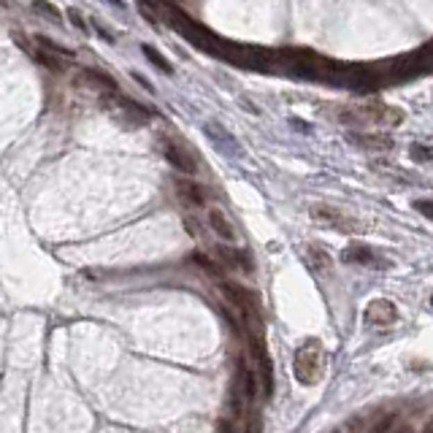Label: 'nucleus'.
<instances>
[{
	"label": "nucleus",
	"instance_id": "1",
	"mask_svg": "<svg viewBox=\"0 0 433 433\" xmlns=\"http://www.w3.org/2000/svg\"><path fill=\"white\" fill-rule=\"evenodd\" d=\"M325 368V350L317 338H309L295 352V377L301 384H317Z\"/></svg>",
	"mask_w": 433,
	"mask_h": 433
},
{
	"label": "nucleus",
	"instance_id": "2",
	"mask_svg": "<svg viewBox=\"0 0 433 433\" xmlns=\"http://www.w3.org/2000/svg\"><path fill=\"white\" fill-rule=\"evenodd\" d=\"M309 214H311V220L314 222H320V225H328L333 230H341V233H357V230H363V225L352 220L350 214H344L341 209H333V206H311L309 209Z\"/></svg>",
	"mask_w": 433,
	"mask_h": 433
},
{
	"label": "nucleus",
	"instance_id": "3",
	"mask_svg": "<svg viewBox=\"0 0 433 433\" xmlns=\"http://www.w3.org/2000/svg\"><path fill=\"white\" fill-rule=\"evenodd\" d=\"M347 141H352L355 147L366 149V152H390L395 147L393 136H384V133H350Z\"/></svg>",
	"mask_w": 433,
	"mask_h": 433
},
{
	"label": "nucleus",
	"instance_id": "4",
	"mask_svg": "<svg viewBox=\"0 0 433 433\" xmlns=\"http://www.w3.org/2000/svg\"><path fill=\"white\" fill-rule=\"evenodd\" d=\"M160 147H163L165 160H168L174 168H179L181 174H193V171H195V160L190 157V152H187V149H181L177 141H171V138H163V141H160Z\"/></svg>",
	"mask_w": 433,
	"mask_h": 433
},
{
	"label": "nucleus",
	"instance_id": "5",
	"mask_svg": "<svg viewBox=\"0 0 433 433\" xmlns=\"http://www.w3.org/2000/svg\"><path fill=\"white\" fill-rule=\"evenodd\" d=\"M395 320H398V309L384 298L366 306V322H371V325H393Z\"/></svg>",
	"mask_w": 433,
	"mask_h": 433
},
{
	"label": "nucleus",
	"instance_id": "6",
	"mask_svg": "<svg viewBox=\"0 0 433 433\" xmlns=\"http://www.w3.org/2000/svg\"><path fill=\"white\" fill-rule=\"evenodd\" d=\"M304 257H306V263H309V268H311L314 274H320V277H328V274H331L333 260H331V255L320 247V244H306Z\"/></svg>",
	"mask_w": 433,
	"mask_h": 433
},
{
	"label": "nucleus",
	"instance_id": "7",
	"mask_svg": "<svg viewBox=\"0 0 433 433\" xmlns=\"http://www.w3.org/2000/svg\"><path fill=\"white\" fill-rule=\"evenodd\" d=\"M209 228L217 233V238L222 241H236V230H233V222L225 217L222 209H209Z\"/></svg>",
	"mask_w": 433,
	"mask_h": 433
},
{
	"label": "nucleus",
	"instance_id": "8",
	"mask_svg": "<svg viewBox=\"0 0 433 433\" xmlns=\"http://www.w3.org/2000/svg\"><path fill=\"white\" fill-rule=\"evenodd\" d=\"M217 257L230 265V268H238V271H244V274H250L252 271V260L250 255L244 252V250H230V247H217Z\"/></svg>",
	"mask_w": 433,
	"mask_h": 433
},
{
	"label": "nucleus",
	"instance_id": "9",
	"mask_svg": "<svg viewBox=\"0 0 433 433\" xmlns=\"http://www.w3.org/2000/svg\"><path fill=\"white\" fill-rule=\"evenodd\" d=\"M177 195H179V201H184L187 206H204L206 204L204 190H201L195 181H190V179H179Z\"/></svg>",
	"mask_w": 433,
	"mask_h": 433
},
{
	"label": "nucleus",
	"instance_id": "10",
	"mask_svg": "<svg viewBox=\"0 0 433 433\" xmlns=\"http://www.w3.org/2000/svg\"><path fill=\"white\" fill-rule=\"evenodd\" d=\"M341 260H344V263H357V265H374V263H377V255H374V250L366 247V244H352V247H347V250L341 252Z\"/></svg>",
	"mask_w": 433,
	"mask_h": 433
},
{
	"label": "nucleus",
	"instance_id": "11",
	"mask_svg": "<svg viewBox=\"0 0 433 433\" xmlns=\"http://www.w3.org/2000/svg\"><path fill=\"white\" fill-rule=\"evenodd\" d=\"M84 79H90L92 84H98V87H106L108 92H117V81L108 76V74H103V71H98V68H87L84 71Z\"/></svg>",
	"mask_w": 433,
	"mask_h": 433
},
{
	"label": "nucleus",
	"instance_id": "12",
	"mask_svg": "<svg viewBox=\"0 0 433 433\" xmlns=\"http://www.w3.org/2000/svg\"><path fill=\"white\" fill-rule=\"evenodd\" d=\"M30 54H33V57H35L44 68H49L51 74H63V71H65V68H63V63H60L57 57H51V51H30Z\"/></svg>",
	"mask_w": 433,
	"mask_h": 433
},
{
	"label": "nucleus",
	"instance_id": "13",
	"mask_svg": "<svg viewBox=\"0 0 433 433\" xmlns=\"http://www.w3.org/2000/svg\"><path fill=\"white\" fill-rule=\"evenodd\" d=\"M141 49H144V57H147L149 63H154V65H157L163 74H171V63H168V60H165L160 51L154 49V47H141Z\"/></svg>",
	"mask_w": 433,
	"mask_h": 433
},
{
	"label": "nucleus",
	"instance_id": "14",
	"mask_svg": "<svg viewBox=\"0 0 433 433\" xmlns=\"http://www.w3.org/2000/svg\"><path fill=\"white\" fill-rule=\"evenodd\" d=\"M409 154H411V160H417V163H431L433 160V147L411 144V147H409Z\"/></svg>",
	"mask_w": 433,
	"mask_h": 433
},
{
	"label": "nucleus",
	"instance_id": "15",
	"mask_svg": "<svg viewBox=\"0 0 433 433\" xmlns=\"http://www.w3.org/2000/svg\"><path fill=\"white\" fill-rule=\"evenodd\" d=\"M33 8H35V11H41L44 17H49V19H54V22H63L60 11H57V8H51V3H47V0H35V3H33Z\"/></svg>",
	"mask_w": 433,
	"mask_h": 433
},
{
	"label": "nucleus",
	"instance_id": "16",
	"mask_svg": "<svg viewBox=\"0 0 433 433\" xmlns=\"http://www.w3.org/2000/svg\"><path fill=\"white\" fill-rule=\"evenodd\" d=\"M414 209H417L423 217L433 220V201H417V204H414Z\"/></svg>",
	"mask_w": 433,
	"mask_h": 433
},
{
	"label": "nucleus",
	"instance_id": "17",
	"mask_svg": "<svg viewBox=\"0 0 433 433\" xmlns=\"http://www.w3.org/2000/svg\"><path fill=\"white\" fill-rule=\"evenodd\" d=\"M68 17H71V22H74V25H76L79 30H87V22H84V17L79 14L76 8H71V11H68Z\"/></svg>",
	"mask_w": 433,
	"mask_h": 433
},
{
	"label": "nucleus",
	"instance_id": "18",
	"mask_svg": "<svg viewBox=\"0 0 433 433\" xmlns=\"http://www.w3.org/2000/svg\"><path fill=\"white\" fill-rule=\"evenodd\" d=\"M390 423H393V417H384V420H379V423L374 425V431H371V433H387Z\"/></svg>",
	"mask_w": 433,
	"mask_h": 433
},
{
	"label": "nucleus",
	"instance_id": "19",
	"mask_svg": "<svg viewBox=\"0 0 433 433\" xmlns=\"http://www.w3.org/2000/svg\"><path fill=\"white\" fill-rule=\"evenodd\" d=\"M395 433H411V428H409V425H401V428H398Z\"/></svg>",
	"mask_w": 433,
	"mask_h": 433
},
{
	"label": "nucleus",
	"instance_id": "20",
	"mask_svg": "<svg viewBox=\"0 0 433 433\" xmlns=\"http://www.w3.org/2000/svg\"><path fill=\"white\" fill-rule=\"evenodd\" d=\"M423 433H433V420L428 423V425H425V431H423Z\"/></svg>",
	"mask_w": 433,
	"mask_h": 433
},
{
	"label": "nucleus",
	"instance_id": "21",
	"mask_svg": "<svg viewBox=\"0 0 433 433\" xmlns=\"http://www.w3.org/2000/svg\"><path fill=\"white\" fill-rule=\"evenodd\" d=\"M111 3H114V6H122V0H111Z\"/></svg>",
	"mask_w": 433,
	"mask_h": 433
},
{
	"label": "nucleus",
	"instance_id": "22",
	"mask_svg": "<svg viewBox=\"0 0 433 433\" xmlns=\"http://www.w3.org/2000/svg\"><path fill=\"white\" fill-rule=\"evenodd\" d=\"M431 306H433V298H431Z\"/></svg>",
	"mask_w": 433,
	"mask_h": 433
}]
</instances>
